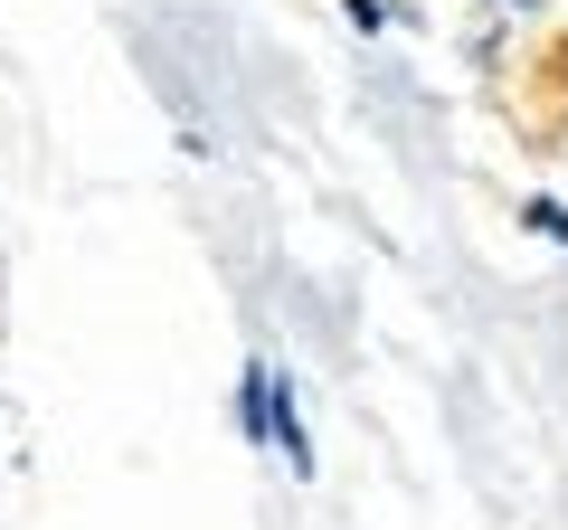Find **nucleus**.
I'll return each instance as SVG.
<instances>
[{
	"label": "nucleus",
	"instance_id": "f257e3e1",
	"mask_svg": "<svg viewBox=\"0 0 568 530\" xmlns=\"http://www.w3.org/2000/svg\"><path fill=\"white\" fill-rule=\"evenodd\" d=\"M237 436L246 446H275V360L237 369Z\"/></svg>",
	"mask_w": 568,
	"mask_h": 530
},
{
	"label": "nucleus",
	"instance_id": "f03ea898",
	"mask_svg": "<svg viewBox=\"0 0 568 530\" xmlns=\"http://www.w3.org/2000/svg\"><path fill=\"white\" fill-rule=\"evenodd\" d=\"M351 10V29H361V39H379V29H398V0H342Z\"/></svg>",
	"mask_w": 568,
	"mask_h": 530
},
{
	"label": "nucleus",
	"instance_id": "7ed1b4c3",
	"mask_svg": "<svg viewBox=\"0 0 568 530\" xmlns=\"http://www.w3.org/2000/svg\"><path fill=\"white\" fill-rule=\"evenodd\" d=\"M521 227H540V237L568 246V208H559V200H521Z\"/></svg>",
	"mask_w": 568,
	"mask_h": 530
},
{
	"label": "nucleus",
	"instance_id": "20e7f679",
	"mask_svg": "<svg viewBox=\"0 0 568 530\" xmlns=\"http://www.w3.org/2000/svg\"><path fill=\"white\" fill-rule=\"evenodd\" d=\"M503 10H540V0H503Z\"/></svg>",
	"mask_w": 568,
	"mask_h": 530
}]
</instances>
